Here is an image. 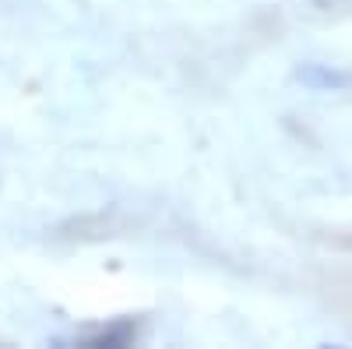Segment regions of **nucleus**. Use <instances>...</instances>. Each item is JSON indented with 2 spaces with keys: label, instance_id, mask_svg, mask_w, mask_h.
<instances>
[{
  "label": "nucleus",
  "instance_id": "obj_2",
  "mask_svg": "<svg viewBox=\"0 0 352 349\" xmlns=\"http://www.w3.org/2000/svg\"><path fill=\"white\" fill-rule=\"evenodd\" d=\"M134 325H116V328H106L102 335L88 339V346H131L134 342Z\"/></svg>",
  "mask_w": 352,
  "mask_h": 349
},
{
  "label": "nucleus",
  "instance_id": "obj_1",
  "mask_svg": "<svg viewBox=\"0 0 352 349\" xmlns=\"http://www.w3.org/2000/svg\"><path fill=\"white\" fill-rule=\"evenodd\" d=\"M296 78L314 92H331V89H345L349 85L345 71H335V67H324V64H307V67L296 71Z\"/></svg>",
  "mask_w": 352,
  "mask_h": 349
}]
</instances>
